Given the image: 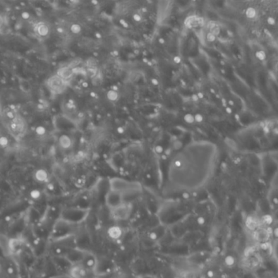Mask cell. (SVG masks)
Segmentation results:
<instances>
[{
  "mask_svg": "<svg viewBox=\"0 0 278 278\" xmlns=\"http://www.w3.org/2000/svg\"><path fill=\"white\" fill-rule=\"evenodd\" d=\"M141 186L135 182H128L121 179H113L110 181V189L118 193L124 198L125 196L139 193L141 191Z\"/></svg>",
  "mask_w": 278,
  "mask_h": 278,
  "instance_id": "cell-1",
  "label": "cell"
},
{
  "mask_svg": "<svg viewBox=\"0 0 278 278\" xmlns=\"http://www.w3.org/2000/svg\"><path fill=\"white\" fill-rule=\"evenodd\" d=\"M75 226L76 225L58 219V220L56 221L52 227V231L50 232V237L53 241H55L65 237L73 236Z\"/></svg>",
  "mask_w": 278,
  "mask_h": 278,
  "instance_id": "cell-2",
  "label": "cell"
},
{
  "mask_svg": "<svg viewBox=\"0 0 278 278\" xmlns=\"http://www.w3.org/2000/svg\"><path fill=\"white\" fill-rule=\"evenodd\" d=\"M88 214V210L81 207H69L60 212V218L67 223L77 225L85 220Z\"/></svg>",
  "mask_w": 278,
  "mask_h": 278,
  "instance_id": "cell-3",
  "label": "cell"
},
{
  "mask_svg": "<svg viewBox=\"0 0 278 278\" xmlns=\"http://www.w3.org/2000/svg\"><path fill=\"white\" fill-rule=\"evenodd\" d=\"M111 216L116 221H125L128 219L132 213V206L130 203L123 202L120 206L110 210Z\"/></svg>",
  "mask_w": 278,
  "mask_h": 278,
  "instance_id": "cell-4",
  "label": "cell"
},
{
  "mask_svg": "<svg viewBox=\"0 0 278 278\" xmlns=\"http://www.w3.org/2000/svg\"><path fill=\"white\" fill-rule=\"evenodd\" d=\"M68 82L62 79L57 74L51 76L47 81V87L54 94H61L67 88Z\"/></svg>",
  "mask_w": 278,
  "mask_h": 278,
  "instance_id": "cell-5",
  "label": "cell"
},
{
  "mask_svg": "<svg viewBox=\"0 0 278 278\" xmlns=\"http://www.w3.org/2000/svg\"><path fill=\"white\" fill-rule=\"evenodd\" d=\"M7 123H8V129L9 130V132L15 137H18L20 135H21V134L25 131V122L19 114L12 121L7 122Z\"/></svg>",
  "mask_w": 278,
  "mask_h": 278,
  "instance_id": "cell-6",
  "label": "cell"
},
{
  "mask_svg": "<svg viewBox=\"0 0 278 278\" xmlns=\"http://www.w3.org/2000/svg\"><path fill=\"white\" fill-rule=\"evenodd\" d=\"M123 197L118 193L109 190L105 195V204L109 210L114 209L117 206H120L124 202Z\"/></svg>",
  "mask_w": 278,
  "mask_h": 278,
  "instance_id": "cell-7",
  "label": "cell"
},
{
  "mask_svg": "<svg viewBox=\"0 0 278 278\" xmlns=\"http://www.w3.org/2000/svg\"><path fill=\"white\" fill-rule=\"evenodd\" d=\"M25 240L20 236H15L9 239V252L10 255H20L24 250Z\"/></svg>",
  "mask_w": 278,
  "mask_h": 278,
  "instance_id": "cell-8",
  "label": "cell"
},
{
  "mask_svg": "<svg viewBox=\"0 0 278 278\" xmlns=\"http://www.w3.org/2000/svg\"><path fill=\"white\" fill-rule=\"evenodd\" d=\"M85 254L86 252L76 247L69 250L65 257L72 265L80 264L85 256Z\"/></svg>",
  "mask_w": 278,
  "mask_h": 278,
  "instance_id": "cell-9",
  "label": "cell"
},
{
  "mask_svg": "<svg viewBox=\"0 0 278 278\" xmlns=\"http://www.w3.org/2000/svg\"><path fill=\"white\" fill-rule=\"evenodd\" d=\"M270 232L265 228H258L254 231L255 240L259 243H266L270 239Z\"/></svg>",
  "mask_w": 278,
  "mask_h": 278,
  "instance_id": "cell-10",
  "label": "cell"
},
{
  "mask_svg": "<svg viewBox=\"0 0 278 278\" xmlns=\"http://www.w3.org/2000/svg\"><path fill=\"white\" fill-rule=\"evenodd\" d=\"M96 263H97V259L91 254H88L86 252L85 256H84L83 261L81 262V265L85 269H87L89 272L95 270L96 267Z\"/></svg>",
  "mask_w": 278,
  "mask_h": 278,
  "instance_id": "cell-11",
  "label": "cell"
},
{
  "mask_svg": "<svg viewBox=\"0 0 278 278\" xmlns=\"http://www.w3.org/2000/svg\"><path fill=\"white\" fill-rule=\"evenodd\" d=\"M56 74L58 76L61 77L62 79H64L65 81L69 83V81L74 75V73H73V67H71L70 65H68V66H62V67H61L57 70Z\"/></svg>",
  "mask_w": 278,
  "mask_h": 278,
  "instance_id": "cell-12",
  "label": "cell"
},
{
  "mask_svg": "<svg viewBox=\"0 0 278 278\" xmlns=\"http://www.w3.org/2000/svg\"><path fill=\"white\" fill-rule=\"evenodd\" d=\"M34 31L38 37H41V38L47 37L50 34L49 26L44 22H38L35 25Z\"/></svg>",
  "mask_w": 278,
  "mask_h": 278,
  "instance_id": "cell-13",
  "label": "cell"
},
{
  "mask_svg": "<svg viewBox=\"0 0 278 278\" xmlns=\"http://www.w3.org/2000/svg\"><path fill=\"white\" fill-rule=\"evenodd\" d=\"M9 237L4 234H0V249L4 254L6 255H10L9 252Z\"/></svg>",
  "mask_w": 278,
  "mask_h": 278,
  "instance_id": "cell-14",
  "label": "cell"
},
{
  "mask_svg": "<svg viewBox=\"0 0 278 278\" xmlns=\"http://www.w3.org/2000/svg\"><path fill=\"white\" fill-rule=\"evenodd\" d=\"M35 178L40 183H46L48 180V173L43 169H38L35 171Z\"/></svg>",
  "mask_w": 278,
  "mask_h": 278,
  "instance_id": "cell-15",
  "label": "cell"
},
{
  "mask_svg": "<svg viewBox=\"0 0 278 278\" xmlns=\"http://www.w3.org/2000/svg\"><path fill=\"white\" fill-rule=\"evenodd\" d=\"M59 145L63 149H68L72 146V140L67 135H63L59 138Z\"/></svg>",
  "mask_w": 278,
  "mask_h": 278,
  "instance_id": "cell-16",
  "label": "cell"
},
{
  "mask_svg": "<svg viewBox=\"0 0 278 278\" xmlns=\"http://www.w3.org/2000/svg\"><path fill=\"white\" fill-rule=\"evenodd\" d=\"M17 113L14 109H7L4 111V118L6 122H9V121H12L14 118L17 116Z\"/></svg>",
  "mask_w": 278,
  "mask_h": 278,
  "instance_id": "cell-17",
  "label": "cell"
},
{
  "mask_svg": "<svg viewBox=\"0 0 278 278\" xmlns=\"http://www.w3.org/2000/svg\"><path fill=\"white\" fill-rule=\"evenodd\" d=\"M20 88L23 92H25V93L30 92V84L27 80L24 79V78H21L20 80Z\"/></svg>",
  "mask_w": 278,
  "mask_h": 278,
  "instance_id": "cell-18",
  "label": "cell"
},
{
  "mask_svg": "<svg viewBox=\"0 0 278 278\" xmlns=\"http://www.w3.org/2000/svg\"><path fill=\"white\" fill-rule=\"evenodd\" d=\"M30 197L32 200H34L35 202L40 201L42 198V192L38 189H33L30 193Z\"/></svg>",
  "mask_w": 278,
  "mask_h": 278,
  "instance_id": "cell-19",
  "label": "cell"
},
{
  "mask_svg": "<svg viewBox=\"0 0 278 278\" xmlns=\"http://www.w3.org/2000/svg\"><path fill=\"white\" fill-rule=\"evenodd\" d=\"M107 98L109 99V100H111V101L117 100L118 98V92H114V91H113V90L109 91L108 93H107Z\"/></svg>",
  "mask_w": 278,
  "mask_h": 278,
  "instance_id": "cell-20",
  "label": "cell"
},
{
  "mask_svg": "<svg viewBox=\"0 0 278 278\" xmlns=\"http://www.w3.org/2000/svg\"><path fill=\"white\" fill-rule=\"evenodd\" d=\"M256 14H257V12L255 11V9L254 8H248L246 9V15L247 16L248 18H250V19H253V18H255V16H256Z\"/></svg>",
  "mask_w": 278,
  "mask_h": 278,
  "instance_id": "cell-21",
  "label": "cell"
},
{
  "mask_svg": "<svg viewBox=\"0 0 278 278\" xmlns=\"http://www.w3.org/2000/svg\"><path fill=\"white\" fill-rule=\"evenodd\" d=\"M70 30L72 33L78 35V34H80L81 30H82V28L78 24H73L72 25L70 26Z\"/></svg>",
  "mask_w": 278,
  "mask_h": 278,
  "instance_id": "cell-22",
  "label": "cell"
},
{
  "mask_svg": "<svg viewBox=\"0 0 278 278\" xmlns=\"http://www.w3.org/2000/svg\"><path fill=\"white\" fill-rule=\"evenodd\" d=\"M35 132L38 135H44L46 134V128L42 126H38L36 127Z\"/></svg>",
  "mask_w": 278,
  "mask_h": 278,
  "instance_id": "cell-23",
  "label": "cell"
},
{
  "mask_svg": "<svg viewBox=\"0 0 278 278\" xmlns=\"http://www.w3.org/2000/svg\"><path fill=\"white\" fill-rule=\"evenodd\" d=\"M184 120H185V122L187 123H193L194 122V116L193 114H187L185 116H184Z\"/></svg>",
  "mask_w": 278,
  "mask_h": 278,
  "instance_id": "cell-24",
  "label": "cell"
},
{
  "mask_svg": "<svg viewBox=\"0 0 278 278\" xmlns=\"http://www.w3.org/2000/svg\"><path fill=\"white\" fill-rule=\"evenodd\" d=\"M255 56H256V57L258 58L259 60H260V61H263V60H265V58H266V54H265V52H264L263 51H258V52L255 53Z\"/></svg>",
  "mask_w": 278,
  "mask_h": 278,
  "instance_id": "cell-25",
  "label": "cell"
},
{
  "mask_svg": "<svg viewBox=\"0 0 278 278\" xmlns=\"http://www.w3.org/2000/svg\"><path fill=\"white\" fill-rule=\"evenodd\" d=\"M8 139L6 136H0V146L1 147H6L8 146Z\"/></svg>",
  "mask_w": 278,
  "mask_h": 278,
  "instance_id": "cell-26",
  "label": "cell"
},
{
  "mask_svg": "<svg viewBox=\"0 0 278 278\" xmlns=\"http://www.w3.org/2000/svg\"><path fill=\"white\" fill-rule=\"evenodd\" d=\"M206 38H207V40H208L209 42H213V41H214V40L216 39V36L213 35V34L210 32V33H208V34H207Z\"/></svg>",
  "mask_w": 278,
  "mask_h": 278,
  "instance_id": "cell-27",
  "label": "cell"
},
{
  "mask_svg": "<svg viewBox=\"0 0 278 278\" xmlns=\"http://www.w3.org/2000/svg\"><path fill=\"white\" fill-rule=\"evenodd\" d=\"M203 121V117H202V114H196L194 116V122H202Z\"/></svg>",
  "mask_w": 278,
  "mask_h": 278,
  "instance_id": "cell-28",
  "label": "cell"
},
{
  "mask_svg": "<svg viewBox=\"0 0 278 278\" xmlns=\"http://www.w3.org/2000/svg\"><path fill=\"white\" fill-rule=\"evenodd\" d=\"M182 146V143L180 142V141L177 140L174 142V145H173V148L176 150H178V149H180V147Z\"/></svg>",
  "mask_w": 278,
  "mask_h": 278,
  "instance_id": "cell-29",
  "label": "cell"
},
{
  "mask_svg": "<svg viewBox=\"0 0 278 278\" xmlns=\"http://www.w3.org/2000/svg\"><path fill=\"white\" fill-rule=\"evenodd\" d=\"M30 13L28 12H23L21 13V18L24 20H28L30 19Z\"/></svg>",
  "mask_w": 278,
  "mask_h": 278,
  "instance_id": "cell-30",
  "label": "cell"
},
{
  "mask_svg": "<svg viewBox=\"0 0 278 278\" xmlns=\"http://www.w3.org/2000/svg\"><path fill=\"white\" fill-rule=\"evenodd\" d=\"M155 151L157 152V153H162L164 151L163 148H162V146H161V145H157L156 147H155Z\"/></svg>",
  "mask_w": 278,
  "mask_h": 278,
  "instance_id": "cell-31",
  "label": "cell"
},
{
  "mask_svg": "<svg viewBox=\"0 0 278 278\" xmlns=\"http://www.w3.org/2000/svg\"><path fill=\"white\" fill-rule=\"evenodd\" d=\"M133 19L135 21H137V22H139V21H140L141 20H142V17H141V16L140 15V14L136 13V14H135V15L133 16Z\"/></svg>",
  "mask_w": 278,
  "mask_h": 278,
  "instance_id": "cell-32",
  "label": "cell"
},
{
  "mask_svg": "<svg viewBox=\"0 0 278 278\" xmlns=\"http://www.w3.org/2000/svg\"><path fill=\"white\" fill-rule=\"evenodd\" d=\"M267 23L268 25H273L276 23V20L273 17H268L267 20Z\"/></svg>",
  "mask_w": 278,
  "mask_h": 278,
  "instance_id": "cell-33",
  "label": "cell"
},
{
  "mask_svg": "<svg viewBox=\"0 0 278 278\" xmlns=\"http://www.w3.org/2000/svg\"><path fill=\"white\" fill-rule=\"evenodd\" d=\"M4 24H5V19L3 16L0 14V30L4 27Z\"/></svg>",
  "mask_w": 278,
  "mask_h": 278,
  "instance_id": "cell-34",
  "label": "cell"
},
{
  "mask_svg": "<svg viewBox=\"0 0 278 278\" xmlns=\"http://www.w3.org/2000/svg\"><path fill=\"white\" fill-rule=\"evenodd\" d=\"M119 22H120V24H121V25H122V26H124V27H128V23H127V22H126V20H119Z\"/></svg>",
  "mask_w": 278,
  "mask_h": 278,
  "instance_id": "cell-35",
  "label": "cell"
},
{
  "mask_svg": "<svg viewBox=\"0 0 278 278\" xmlns=\"http://www.w3.org/2000/svg\"><path fill=\"white\" fill-rule=\"evenodd\" d=\"M174 62H175V64H179V63L181 62V58L179 57V56H175V57H174Z\"/></svg>",
  "mask_w": 278,
  "mask_h": 278,
  "instance_id": "cell-36",
  "label": "cell"
},
{
  "mask_svg": "<svg viewBox=\"0 0 278 278\" xmlns=\"http://www.w3.org/2000/svg\"><path fill=\"white\" fill-rule=\"evenodd\" d=\"M225 111H226V113H228V114H231L232 113V108L229 106H227L226 108H225Z\"/></svg>",
  "mask_w": 278,
  "mask_h": 278,
  "instance_id": "cell-37",
  "label": "cell"
},
{
  "mask_svg": "<svg viewBox=\"0 0 278 278\" xmlns=\"http://www.w3.org/2000/svg\"><path fill=\"white\" fill-rule=\"evenodd\" d=\"M117 131H118V133L119 134H123L124 133V129H123V127H122V126H119V127H118V129H117Z\"/></svg>",
  "mask_w": 278,
  "mask_h": 278,
  "instance_id": "cell-38",
  "label": "cell"
},
{
  "mask_svg": "<svg viewBox=\"0 0 278 278\" xmlns=\"http://www.w3.org/2000/svg\"><path fill=\"white\" fill-rule=\"evenodd\" d=\"M140 278H157V277H153V276H151V275H143V276H141Z\"/></svg>",
  "mask_w": 278,
  "mask_h": 278,
  "instance_id": "cell-39",
  "label": "cell"
},
{
  "mask_svg": "<svg viewBox=\"0 0 278 278\" xmlns=\"http://www.w3.org/2000/svg\"><path fill=\"white\" fill-rule=\"evenodd\" d=\"M192 99H193V101H198V95H197V94H194V95H192Z\"/></svg>",
  "mask_w": 278,
  "mask_h": 278,
  "instance_id": "cell-40",
  "label": "cell"
},
{
  "mask_svg": "<svg viewBox=\"0 0 278 278\" xmlns=\"http://www.w3.org/2000/svg\"><path fill=\"white\" fill-rule=\"evenodd\" d=\"M152 83L153 85H158V80L157 78H152Z\"/></svg>",
  "mask_w": 278,
  "mask_h": 278,
  "instance_id": "cell-41",
  "label": "cell"
},
{
  "mask_svg": "<svg viewBox=\"0 0 278 278\" xmlns=\"http://www.w3.org/2000/svg\"><path fill=\"white\" fill-rule=\"evenodd\" d=\"M197 95H198V99H202V98L204 97V95L202 94V92H198V94H197Z\"/></svg>",
  "mask_w": 278,
  "mask_h": 278,
  "instance_id": "cell-42",
  "label": "cell"
},
{
  "mask_svg": "<svg viewBox=\"0 0 278 278\" xmlns=\"http://www.w3.org/2000/svg\"><path fill=\"white\" fill-rule=\"evenodd\" d=\"M171 149H167V150L165 151V155H166V156H169V155L171 154Z\"/></svg>",
  "mask_w": 278,
  "mask_h": 278,
  "instance_id": "cell-43",
  "label": "cell"
},
{
  "mask_svg": "<svg viewBox=\"0 0 278 278\" xmlns=\"http://www.w3.org/2000/svg\"><path fill=\"white\" fill-rule=\"evenodd\" d=\"M112 90H113V91H114V92H118V87H117V86H113V87H112Z\"/></svg>",
  "mask_w": 278,
  "mask_h": 278,
  "instance_id": "cell-44",
  "label": "cell"
},
{
  "mask_svg": "<svg viewBox=\"0 0 278 278\" xmlns=\"http://www.w3.org/2000/svg\"><path fill=\"white\" fill-rule=\"evenodd\" d=\"M57 31L59 33H64V30H63L62 28H61V27H58Z\"/></svg>",
  "mask_w": 278,
  "mask_h": 278,
  "instance_id": "cell-45",
  "label": "cell"
},
{
  "mask_svg": "<svg viewBox=\"0 0 278 278\" xmlns=\"http://www.w3.org/2000/svg\"><path fill=\"white\" fill-rule=\"evenodd\" d=\"M158 42H160L161 44H164V43H165V40H164L163 38H159V40H158Z\"/></svg>",
  "mask_w": 278,
  "mask_h": 278,
  "instance_id": "cell-46",
  "label": "cell"
},
{
  "mask_svg": "<svg viewBox=\"0 0 278 278\" xmlns=\"http://www.w3.org/2000/svg\"><path fill=\"white\" fill-rule=\"evenodd\" d=\"M263 130H264V132H265V133H268V132H269V128H268L267 126H265V127L263 128Z\"/></svg>",
  "mask_w": 278,
  "mask_h": 278,
  "instance_id": "cell-47",
  "label": "cell"
},
{
  "mask_svg": "<svg viewBox=\"0 0 278 278\" xmlns=\"http://www.w3.org/2000/svg\"><path fill=\"white\" fill-rule=\"evenodd\" d=\"M229 105H230V106H233V105H234V102L232 101V99H230V100H229Z\"/></svg>",
  "mask_w": 278,
  "mask_h": 278,
  "instance_id": "cell-48",
  "label": "cell"
},
{
  "mask_svg": "<svg viewBox=\"0 0 278 278\" xmlns=\"http://www.w3.org/2000/svg\"><path fill=\"white\" fill-rule=\"evenodd\" d=\"M83 86L84 87H87L88 83H83Z\"/></svg>",
  "mask_w": 278,
  "mask_h": 278,
  "instance_id": "cell-49",
  "label": "cell"
},
{
  "mask_svg": "<svg viewBox=\"0 0 278 278\" xmlns=\"http://www.w3.org/2000/svg\"><path fill=\"white\" fill-rule=\"evenodd\" d=\"M95 35H96V37H97V38H101V35H99V33H96V34H95Z\"/></svg>",
  "mask_w": 278,
  "mask_h": 278,
  "instance_id": "cell-50",
  "label": "cell"
},
{
  "mask_svg": "<svg viewBox=\"0 0 278 278\" xmlns=\"http://www.w3.org/2000/svg\"><path fill=\"white\" fill-rule=\"evenodd\" d=\"M162 158L164 159V160H166V159H167V156H166V155H162Z\"/></svg>",
  "mask_w": 278,
  "mask_h": 278,
  "instance_id": "cell-51",
  "label": "cell"
},
{
  "mask_svg": "<svg viewBox=\"0 0 278 278\" xmlns=\"http://www.w3.org/2000/svg\"><path fill=\"white\" fill-rule=\"evenodd\" d=\"M210 92H211V93H214V89H210Z\"/></svg>",
  "mask_w": 278,
  "mask_h": 278,
  "instance_id": "cell-52",
  "label": "cell"
},
{
  "mask_svg": "<svg viewBox=\"0 0 278 278\" xmlns=\"http://www.w3.org/2000/svg\"><path fill=\"white\" fill-rule=\"evenodd\" d=\"M91 95H92V96H95V93H92V94H91Z\"/></svg>",
  "mask_w": 278,
  "mask_h": 278,
  "instance_id": "cell-53",
  "label": "cell"
},
{
  "mask_svg": "<svg viewBox=\"0 0 278 278\" xmlns=\"http://www.w3.org/2000/svg\"><path fill=\"white\" fill-rule=\"evenodd\" d=\"M67 278H71V277H67Z\"/></svg>",
  "mask_w": 278,
  "mask_h": 278,
  "instance_id": "cell-54",
  "label": "cell"
}]
</instances>
